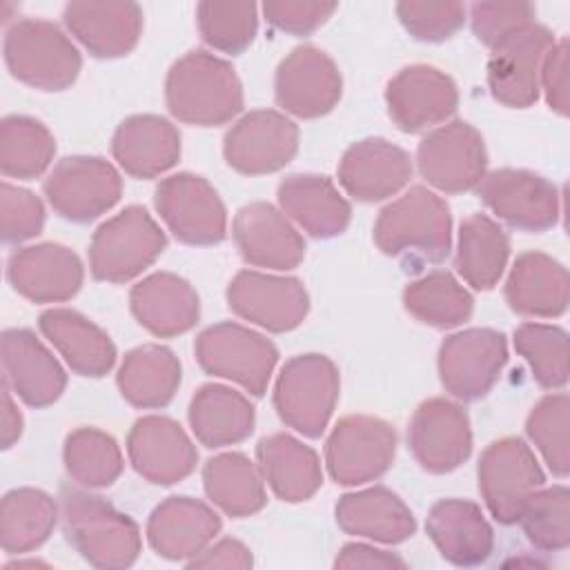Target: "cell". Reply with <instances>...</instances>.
<instances>
[{
    "label": "cell",
    "mask_w": 570,
    "mask_h": 570,
    "mask_svg": "<svg viewBox=\"0 0 570 570\" xmlns=\"http://www.w3.org/2000/svg\"><path fill=\"white\" fill-rule=\"evenodd\" d=\"M374 240L383 254L403 261L407 269L441 263L452 243L450 207L428 187H410L399 200L381 209Z\"/></svg>",
    "instance_id": "1"
},
{
    "label": "cell",
    "mask_w": 570,
    "mask_h": 570,
    "mask_svg": "<svg viewBox=\"0 0 570 570\" xmlns=\"http://www.w3.org/2000/svg\"><path fill=\"white\" fill-rule=\"evenodd\" d=\"M165 102L180 122L216 127L229 122L243 109V87L227 60L194 49L171 65Z\"/></svg>",
    "instance_id": "2"
},
{
    "label": "cell",
    "mask_w": 570,
    "mask_h": 570,
    "mask_svg": "<svg viewBox=\"0 0 570 570\" xmlns=\"http://www.w3.org/2000/svg\"><path fill=\"white\" fill-rule=\"evenodd\" d=\"M62 528L69 543L96 568H127L140 554L136 521L118 512L102 497L62 488Z\"/></svg>",
    "instance_id": "3"
},
{
    "label": "cell",
    "mask_w": 570,
    "mask_h": 570,
    "mask_svg": "<svg viewBox=\"0 0 570 570\" xmlns=\"http://www.w3.org/2000/svg\"><path fill=\"white\" fill-rule=\"evenodd\" d=\"M4 62L13 78L40 89L62 91L80 73L82 60L76 45L49 20L27 18L4 36Z\"/></svg>",
    "instance_id": "4"
},
{
    "label": "cell",
    "mask_w": 570,
    "mask_h": 570,
    "mask_svg": "<svg viewBox=\"0 0 570 570\" xmlns=\"http://www.w3.org/2000/svg\"><path fill=\"white\" fill-rule=\"evenodd\" d=\"M165 232L140 205H129L102 223L89 245L94 278L127 283L147 269L165 249Z\"/></svg>",
    "instance_id": "5"
},
{
    "label": "cell",
    "mask_w": 570,
    "mask_h": 570,
    "mask_svg": "<svg viewBox=\"0 0 570 570\" xmlns=\"http://www.w3.org/2000/svg\"><path fill=\"white\" fill-rule=\"evenodd\" d=\"M338 370L323 354L289 358L274 385V407L281 421L303 436L325 432L338 401Z\"/></svg>",
    "instance_id": "6"
},
{
    "label": "cell",
    "mask_w": 570,
    "mask_h": 570,
    "mask_svg": "<svg viewBox=\"0 0 570 570\" xmlns=\"http://www.w3.org/2000/svg\"><path fill=\"white\" fill-rule=\"evenodd\" d=\"M198 365L214 376L229 379L254 396H263L278 361V350L263 334L238 323L203 330L194 343Z\"/></svg>",
    "instance_id": "7"
},
{
    "label": "cell",
    "mask_w": 570,
    "mask_h": 570,
    "mask_svg": "<svg viewBox=\"0 0 570 570\" xmlns=\"http://www.w3.org/2000/svg\"><path fill=\"white\" fill-rule=\"evenodd\" d=\"M42 189L56 214L73 223H89L118 203L122 180L105 158L67 156L49 171Z\"/></svg>",
    "instance_id": "8"
},
{
    "label": "cell",
    "mask_w": 570,
    "mask_h": 570,
    "mask_svg": "<svg viewBox=\"0 0 570 570\" xmlns=\"http://www.w3.org/2000/svg\"><path fill=\"white\" fill-rule=\"evenodd\" d=\"M541 485L543 470L525 441L505 436L483 450L479 459V490L499 523H517L525 499Z\"/></svg>",
    "instance_id": "9"
},
{
    "label": "cell",
    "mask_w": 570,
    "mask_h": 570,
    "mask_svg": "<svg viewBox=\"0 0 570 570\" xmlns=\"http://www.w3.org/2000/svg\"><path fill=\"white\" fill-rule=\"evenodd\" d=\"M396 452V434L376 416L352 414L341 419L325 445L330 476L341 485L374 481L387 472Z\"/></svg>",
    "instance_id": "10"
},
{
    "label": "cell",
    "mask_w": 570,
    "mask_h": 570,
    "mask_svg": "<svg viewBox=\"0 0 570 570\" xmlns=\"http://www.w3.org/2000/svg\"><path fill=\"white\" fill-rule=\"evenodd\" d=\"M154 203L160 218L180 243L214 245L225 238V205L203 176L183 171L160 180Z\"/></svg>",
    "instance_id": "11"
},
{
    "label": "cell",
    "mask_w": 570,
    "mask_h": 570,
    "mask_svg": "<svg viewBox=\"0 0 570 570\" xmlns=\"http://www.w3.org/2000/svg\"><path fill=\"white\" fill-rule=\"evenodd\" d=\"M508 361L503 332L470 327L448 336L439 350V374L443 387L461 399L476 401L490 392Z\"/></svg>",
    "instance_id": "12"
},
{
    "label": "cell",
    "mask_w": 570,
    "mask_h": 570,
    "mask_svg": "<svg viewBox=\"0 0 570 570\" xmlns=\"http://www.w3.org/2000/svg\"><path fill=\"white\" fill-rule=\"evenodd\" d=\"M416 163L432 187L445 194H461L481 183L488 156L481 134L470 122L452 120L421 140Z\"/></svg>",
    "instance_id": "13"
},
{
    "label": "cell",
    "mask_w": 570,
    "mask_h": 570,
    "mask_svg": "<svg viewBox=\"0 0 570 570\" xmlns=\"http://www.w3.org/2000/svg\"><path fill=\"white\" fill-rule=\"evenodd\" d=\"M554 45L550 29L530 22L501 40L488 62L492 98L512 109H525L539 98V71Z\"/></svg>",
    "instance_id": "14"
},
{
    "label": "cell",
    "mask_w": 570,
    "mask_h": 570,
    "mask_svg": "<svg viewBox=\"0 0 570 570\" xmlns=\"http://www.w3.org/2000/svg\"><path fill=\"white\" fill-rule=\"evenodd\" d=\"M476 191L510 227L546 232L559 220V191L539 174L525 169H497L481 178Z\"/></svg>",
    "instance_id": "15"
},
{
    "label": "cell",
    "mask_w": 570,
    "mask_h": 570,
    "mask_svg": "<svg viewBox=\"0 0 570 570\" xmlns=\"http://www.w3.org/2000/svg\"><path fill=\"white\" fill-rule=\"evenodd\" d=\"M227 303L234 314L267 332H289L298 327L309 309V296L298 278L252 269H243L232 278L227 285Z\"/></svg>",
    "instance_id": "16"
},
{
    "label": "cell",
    "mask_w": 570,
    "mask_h": 570,
    "mask_svg": "<svg viewBox=\"0 0 570 570\" xmlns=\"http://www.w3.org/2000/svg\"><path fill=\"white\" fill-rule=\"evenodd\" d=\"M298 149V127L274 109L245 114L225 136L223 154L232 169L261 176L285 167Z\"/></svg>",
    "instance_id": "17"
},
{
    "label": "cell",
    "mask_w": 570,
    "mask_h": 570,
    "mask_svg": "<svg viewBox=\"0 0 570 570\" xmlns=\"http://www.w3.org/2000/svg\"><path fill=\"white\" fill-rule=\"evenodd\" d=\"M407 443L423 470L432 474L452 472L472 452L470 419L461 405L448 399H428L412 414Z\"/></svg>",
    "instance_id": "18"
},
{
    "label": "cell",
    "mask_w": 570,
    "mask_h": 570,
    "mask_svg": "<svg viewBox=\"0 0 570 570\" xmlns=\"http://www.w3.org/2000/svg\"><path fill=\"white\" fill-rule=\"evenodd\" d=\"M341 89L343 80L334 60L309 45L292 49L276 69V102L298 118H318L332 111Z\"/></svg>",
    "instance_id": "19"
},
{
    "label": "cell",
    "mask_w": 570,
    "mask_h": 570,
    "mask_svg": "<svg viewBox=\"0 0 570 570\" xmlns=\"http://www.w3.org/2000/svg\"><path fill=\"white\" fill-rule=\"evenodd\" d=\"M385 102L394 125L416 134L450 118L459 105V91L454 80L436 67L410 65L387 82Z\"/></svg>",
    "instance_id": "20"
},
{
    "label": "cell",
    "mask_w": 570,
    "mask_h": 570,
    "mask_svg": "<svg viewBox=\"0 0 570 570\" xmlns=\"http://www.w3.org/2000/svg\"><path fill=\"white\" fill-rule=\"evenodd\" d=\"M127 452L134 470L156 485H171L189 476L198 452L187 432L167 416H142L127 436Z\"/></svg>",
    "instance_id": "21"
},
{
    "label": "cell",
    "mask_w": 570,
    "mask_h": 570,
    "mask_svg": "<svg viewBox=\"0 0 570 570\" xmlns=\"http://www.w3.org/2000/svg\"><path fill=\"white\" fill-rule=\"evenodd\" d=\"M82 263L65 245L40 243L11 254L7 278L11 287L33 303H60L78 294Z\"/></svg>",
    "instance_id": "22"
},
{
    "label": "cell",
    "mask_w": 570,
    "mask_h": 570,
    "mask_svg": "<svg viewBox=\"0 0 570 570\" xmlns=\"http://www.w3.org/2000/svg\"><path fill=\"white\" fill-rule=\"evenodd\" d=\"M234 240L240 256L256 267L292 269L305 256V240L269 203H249L234 218Z\"/></svg>",
    "instance_id": "23"
},
{
    "label": "cell",
    "mask_w": 570,
    "mask_h": 570,
    "mask_svg": "<svg viewBox=\"0 0 570 570\" xmlns=\"http://www.w3.org/2000/svg\"><path fill=\"white\" fill-rule=\"evenodd\" d=\"M220 525V517L207 503L191 497H169L149 514L147 539L156 554L183 561L203 552Z\"/></svg>",
    "instance_id": "24"
},
{
    "label": "cell",
    "mask_w": 570,
    "mask_h": 570,
    "mask_svg": "<svg viewBox=\"0 0 570 570\" xmlns=\"http://www.w3.org/2000/svg\"><path fill=\"white\" fill-rule=\"evenodd\" d=\"M410 176V156L383 138L354 142L338 165V183L352 198L363 203L383 200L396 194Z\"/></svg>",
    "instance_id": "25"
},
{
    "label": "cell",
    "mask_w": 570,
    "mask_h": 570,
    "mask_svg": "<svg viewBox=\"0 0 570 570\" xmlns=\"http://www.w3.org/2000/svg\"><path fill=\"white\" fill-rule=\"evenodd\" d=\"M2 365L7 383L29 407H47L65 392V370L29 330H4Z\"/></svg>",
    "instance_id": "26"
},
{
    "label": "cell",
    "mask_w": 570,
    "mask_h": 570,
    "mask_svg": "<svg viewBox=\"0 0 570 570\" xmlns=\"http://www.w3.org/2000/svg\"><path fill=\"white\" fill-rule=\"evenodd\" d=\"M62 18L96 58L127 56L142 29V9L136 2H69Z\"/></svg>",
    "instance_id": "27"
},
{
    "label": "cell",
    "mask_w": 570,
    "mask_h": 570,
    "mask_svg": "<svg viewBox=\"0 0 570 570\" xmlns=\"http://www.w3.org/2000/svg\"><path fill=\"white\" fill-rule=\"evenodd\" d=\"M129 307L136 321L160 338L191 330L200 316L196 289L171 272H156L134 285Z\"/></svg>",
    "instance_id": "28"
},
{
    "label": "cell",
    "mask_w": 570,
    "mask_h": 570,
    "mask_svg": "<svg viewBox=\"0 0 570 570\" xmlns=\"http://www.w3.org/2000/svg\"><path fill=\"white\" fill-rule=\"evenodd\" d=\"M111 154L134 178H156L180 158V134L160 116L138 114L125 118L111 140Z\"/></svg>",
    "instance_id": "29"
},
{
    "label": "cell",
    "mask_w": 570,
    "mask_h": 570,
    "mask_svg": "<svg viewBox=\"0 0 570 570\" xmlns=\"http://www.w3.org/2000/svg\"><path fill=\"white\" fill-rule=\"evenodd\" d=\"M425 530L441 557L454 566L483 563L494 548V532L481 508L465 499H443L432 505Z\"/></svg>",
    "instance_id": "30"
},
{
    "label": "cell",
    "mask_w": 570,
    "mask_h": 570,
    "mask_svg": "<svg viewBox=\"0 0 570 570\" xmlns=\"http://www.w3.org/2000/svg\"><path fill=\"white\" fill-rule=\"evenodd\" d=\"M281 209L307 234L332 238L345 232L352 209L334 183L318 174H292L278 185Z\"/></svg>",
    "instance_id": "31"
},
{
    "label": "cell",
    "mask_w": 570,
    "mask_h": 570,
    "mask_svg": "<svg viewBox=\"0 0 570 570\" xmlns=\"http://www.w3.org/2000/svg\"><path fill=\"white\" fill-rule=\"evenodd\" d=\"M40 332L80 376H105L116 363L111 338L73 309L53 307L40 314Z\"/></svg>",
    "instance_id": "32"
},
{
    "label": "cell",
    "mask_w": 570,
    "mask_h": 570,
    "mask_svg": "<svg viewBox=\"0 0 570 570\" xmlns=\"http://www.w3.org/2000/svg\"><path fill=\"white\" fill-rule=\"evenodd\" d=\"M568 272L548 254H521L505 281L508 305L525 316L552 318L568 307Z\"/></svg>",
    "instance_id": "33"
},
{
    "label": "cell",
    "mask_w": 570,
    "mask_h": 570,
    "mask_svg": "<svg viewBox=\"0 0 570 570\" xmlns=\"http://www.w3.org/2000/svg\"><path fill=\"white\" fill-rule=\"evenodd\" d=\"M334 512L343 532L381 543H401L416 530L410 508L383 485L341 497Z\"/></svg>",
    "instance_id": "34"
},
{
    "label": "cell",
    "mask_w": 570,
    "mask_h": 570,
    "mask_svg": "<svg viewBox=\"0 0 570 570\" xmlns=\"http://www.w3.org/2000/svg\"><path fill=\"white\" fill-rule=\"evenodd\" d=\"M256 456L263 479L287 503L307 501L323 483L316 452L285 432L263 436L256 445Z\"/></svg>",
    "instance_id": "35"
},
{
    "label": "cell",
    "mask_w": 570,
    "mask_h": 570,
    "mask_svg": "<svg viewBox=\"0 0 570 570\" xmlns=\"http://www.w3.org/2000/svg\"><path fill=\"white\" fill-rule=\"evenodd\" d=\"M254 405L236 390L218 383L198 387L189 403V425L207 448L245 441L254 430Z\"/></svg>",
    "instance_id": "36"
},
{
    "label": "cell",
    "mask_w": 570,
    "mask_h": 570,
    "mask_svg": "<svg viewBox=\"0 0 570 570\" xmlns=\"http://www.w3.org/2000/svg\"><path fill=\"white\" fill-rule=\"evenodd\" d=\"M116 383L134 407H165L180 385V363L163 345H140L125 354Z\"/></svg>",
    "instance_id": "37"
},
{
    "label": "cell",
    "mask_w": 570,
    "mask_h": 570,
    "mask_svg": "<svg viewBox=\"0 0 570 570\" xmlns=\"http://www.w3.org/2000/svg\"><path fill=\"white\" fill-rule=\"evenodd\" d=\"M510 240L501 225L485 214L468 216L459 227L454 267L474 289H492L508 263Z\"/></svg>",
    "instance_id": "38"
},
{
    "label": "cell",
    "mask_w": 570,
    "mask_h": 570,
    "mask_svg": "<svg viewBox=\"0 0 570 570\" xmlns=\"http://www.w3.org/2000/svg\"><path fill=\"white\" fill-rule=\"evenodd\" d=\"M203 483L209 501L229 517H249L267 503L256 465L240 452L212 456L203 468Z\"/></svg>",
    "instance_id": "39"
},
{
    "label": "cell",
    "mask_w": 570,
    "mask_h": 570,
    "mask_svg": "<svg viewBox=\"0 0 570 570\" xmlns=\"http://www.w3.org/2000/svg\"><path fill=\"white\" fill-rule=\"evenodd\" d=\"M58 521L56 501L36 488H18L4 494L0 505V539L9 554L42 546Z\"/></svg>",
    "instance_id": "40"
},
{
    "label": "cell",
    "mask_w": 570,
    "mask_h": 570,
    "mask_svg": "<svg viewBox=\"0 0 570 570\" xmlns=\"http://www.w3.org/2000/svg\"><path fill=\"white\" fill-rule=\"evenodd\" d=\"M405 309L421 323L445 330L461 325L472 314V296L448 272H430L403 289Z\"/></svg>",
    "instance_id": "41"
},
{
    "label": "cell",
    "mask_w": 570,
    "mask_h": 570,
    "mask_svg": "<svg viewBox=\"0 0 570 570\" xmlns=\"http://www.w3.org/2000/svg\"><path fill=\"white\" fill-rule=\"evenodd\" d=\"M56 154L51 131L36 118L7 116L0 125V169L4 176L31 180L40 176Z\"/></svg>",
    "instance_id": "42"
},
{
    "label": "cell",
    "mask_w": 570,
    "mask_h": 570,
    "mask_svg": "<svg viewBox=\"0 0 570 570\" xmlns=\"http://www.w3.org/2000/svg\"><path fill=\"white\" fill-rule=\"evenodd\" d=\"M65 470L82 488H107L122 472V454L114 436L96 428H78L65 441Z\"/></svg>",
    "instance_id": "43"
},
{
    "label": "cell",
    "mask_w": 570,
    "mask_h": 570,
    "mask_svg": "<svg viewBox=\"0 0 570 570\" xmlns=\"http://www.w3.org/2000/svg\"><path fill=\"white\" fill-rule=\"evenodd\" d=\"M539 550H566L570 543V492L566 485L534 490L517 519Z\"/></svg>",
    "instance_id": "44"
},
{
    "label": "cell",
    "mask_w": 570,
    "mask_h": 570,
    "mask_svg": "<svg viewBox=\"0 0 570 570\" xmlns=\"http://www.w3.org/2000/svg\"><path fill=\"white\" fill-rule=\"evenodd\" d=\"M514 347L528 361L541 387L568 383V334L557 325L523 323L514 330Z\"/></svg>",
    "instance_id": "45"
},
{
    "label": "cell",
    "mask_w": 570,
    "mask_h": 570,
    "mask_svg": "<svg viewBox=\"0 0 570 570\" xmlns=\"http://www.w3.org/2000/svg\"><path fill=\"white\" fill-rule=\"evenodd\" d=\"M196 22L209 47L232 56L245 51L258 31V13L252 2H200Z\"/></svg>",
    "instance_id": "46"
},
{
    "label": "cell",
    "mask_w": 570,
    "mask_h": 570,
    "mask_svg": "<svg viewBox=\"0 0 570 570\" xmlns=\"http://www.w3.org/2000/svg\"><path fill=\"white\" fill-rule=\"evenodd\" d=\"M570 399L568 394H548L530 412L525 432L537 445L548 468L557 476H566L570 470V439H568Z\"/></svg>",
    "instance_id": "47"
},
{
    "label": "cell",
    "mask_w": 570,
    "mask_h": 570,
    "mask_svg": "<svg viewBox=\"0 0 570 570\" xmlns=\"http://www.w3.org/2000/svg\"><path fill=\"white\" fill-rule=\"evenodd\" d=\"M396 16L410 36L423 42L448 40L463 27L465 7L461 2H414L405 0L396 4Z\"/></svg>",
    "instance_id": "48"
},
{
    "label": "cell",
    "mask_w": 570,
    "mask_h": 570,
    "mask_svg": "<svg viewBox=\"0 0 570 570\" xmlns=\"http://www.w3.org/2000/svg\"><path fill=\"white\" fill-rule=\"evenodd\" d=\"M470 18L474 36L494 49L517 29L534 22V7L530 2H476Z\"/></svg>",
    "instance_id": "49"
},
{
    "label": "cell",
    "mask_w": 570,
    "mask_h": 570,
    "mask_svg": "<svg viewBox=\"0 0 570 570\" xmlns=\"http://www.w3.org/2000/svg\"><path fill=\"white\" fill-rule=\"evenodd\" d=\"M0 218H2V238L7 243H22L42 232L45 207L36 194L13 187L9 183H2Z\"/></svg>",
    "instance_id": "50"
},
{
    "label": "cell",
    "mask_w": 570,
    "mask_h": 570,
    "mask_svg": "<svg viewBox=\"0 0 570 570\" xmlns=\"http://www.w3.org/2000/svg\"><path fill=\"white\" fill-rule=\"evenodd\" d=\"M336 2H305V0H272L263 4L267 22L285 33L307 36L316 31L332 13Z\"/></svg>",
    "instance_id": "51"
},
{
    "label": "cell",
    "mask_w": 570,
    "mask_h": 570,
    "mask_svg": "<svg viewBox=\"0 0 570 570\" xmlns=\"http://www.w3.org/2000/svg\"><path fill=\"white\" fill-rule=\"evenodd\" d=\"M541 85L552 111L568 114V40L552 45L541 62Z\"/></svg>",
    "instance_id": "52"
},
{
    "label": "cell",
    "mask_w": 570,
    "mask_h": 570,
    "mask_svg": "<svg viewBox=\"0 0 570 570\" xmlns=\"http://www.w3.org/2000/svg\"><path fill=\"white\" fill-rule=\"evenodd\" d=\"M252 563L249 548L236 539H220L187 561L189 568H249Z\"/></svg>",
    "instance_id": "53"
},
{
    "label": "cell",
    "mask_w": 570,
    "mask_h": 570,
    "mask_svg": "<svg viewBox=\"0 0 570 570\" xmlns=\"http://www.w3.org/2000/svg\"><path fill=\"white\" fill-rule=\"evenodd\" d=\"M334 566L336 568H405V561L399 554L379 550L374 546L347 543L341 548Z\"/></svg>",
    "instance_id": "54"
},
{
    "label": "cell",
    "mask_w": 570,
    "mask_h": 570,
    "mask_svg": "<svg viewBox=\"0 0 570 570\" xmlns=\"http://www.w3.org/2000/svg\"><path fill=\"white\" fill-rule=\"evenodd\" d=\"M0 434H2V448L4 450L11 448L22 434V416H20L18 407L13 405L11 394H9L7 387L2 392V428H0Z\"/></svg>",
    "instance_id": "55"
}]
</instances>
